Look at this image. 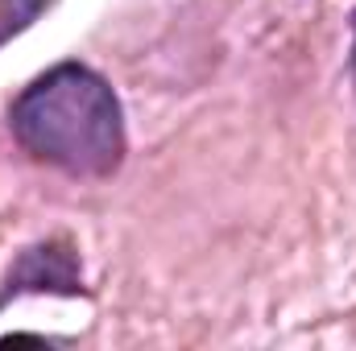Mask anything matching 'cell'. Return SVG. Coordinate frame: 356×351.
Segmentation results:
<instances>
[{
    "label": "cell",
    "instance_id": "3957f363",
    "mask_svg": "<svg viewBox=\"0 0 356 351\" xmlns=\"http://www.w3.org/2000/svg\"><path fill=\"white\" fill-rule=\"evenodd\" d=\"M42 8H46V0H0V46L13 42L17 33H25Z\"/></svg>",
    "mask_w": 356,
    "mask_h": 351
},
{
    "label": "cell",
    "instance_id": "7a4b0ae2",
    "mask_svg": "<svg viewBox=\"0 0 356 351\" xmlns=\"http://www.w3.org/2000/svg\"><path fill=\"white\" fill-rule=\"evenodd\" d=\"M17 293H67V298L83 293V273H79L75 248L67 240H46L38 248H25L0 289V306Z\"/></svg>",
    "mask_w": 356,
    "mask_h": 351
},
{
    "label": "cell",
    "instance_id": "277c9868",
    "mask_svg": "<svg viewBox=\"0 0 356 351\" xmlns=\"http://www.w3.org/2000/svg\"><path fill=\"white\" fill-rule=\"evenodd\" d=\"M353 79H356V12H353Z\"/></svg>",
    "mask_w": 356,
    "mask_h": 351
},
{
    "label": "cell",
    "instance_id": "6da1fadb",
    "mask_svg": "<svg viewBox=\"0 0 356 351\" xmlns=\"http://www.w3.org/2000/svg\"><path fill=\"white\" fill-rule=\"evenodd\" d=\"M17 145L71 178H108L124 162V112L112 83L83 62L38 75L8 108Z\"/></svg>",
    "mask_w": 356,
    "mask_h": 351
}]
</instances>
